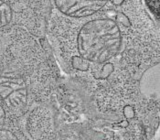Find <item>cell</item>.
I'll return each instance as SVG.
<instances>
[{
  "mask_svg": "<svg viewBox=\"0 0 160 140\" xmlns=\"http://www.w3.org/2000/svg\"><path fill=\"white\" fill-rule=\"evenodd\" d=\"M121 41L118 24L112 18H99L82 26L77 37V47L82 59L102 63L117 54Z\"/></svg>",
  "mask_w": 160,
  "mask_h": 140,
  "instance_id": "cell-1",
  "label": "cell"
},
{
  "mask_svg": "<svg viewBox=\"0 0 160 140\" xmlns=\"http://www.w3.org/2000/svg\"><path fill=\"white\" fill-rule=\"evenodd\" d=\"M12 9L10 6L3 1H0V28L8 25L12 19Z\"/></svg>",
  "mask_w": 160,
  "mask_h": 140,
  "instance_id": "cell-5",
  "label": "cell"
},
{
  "mask_svg": "<svg viewBox=\"0 0 160 140\" xmlns=\"http://www.w3.org/2000/svg\"><path fill=\"white\" fill-rule=\"evenodd\" d=\"M4 119H5V112H4V109H3L2 105L0 104V125L3 124Z\"/></svg>",
  "mask_w": 160,
  "mask_h": 140,
  "instance_id": "cell-7",
  "label": "cell"
},
{
  "mask_svg": "<svg viewBox=\"0 0 160 140\" xmlns=\"http://www.w3.org/2000/svg\"><path fill=\"white\" fill-rule=\"evenodd\" d=\"M141 92L148 95L158 94L159 92V64L148 69L143 74L140 81Z\"/></svg>",
  "mask_w": 160,
  "mask_h": 140,
  "instance_id": "cell-4",
  "label": "cell"
},
{
  "mask_svg": "<svg viewBox=\"0 0 160 140\" xmlns=\"http://www.w3.org/2000/svg\"><path fill=\"white\" fill-rule=\"evenodd\" d=\"M106 1H56L57 8L62 13L74 17L83 18L92 16L100 11L106 4Z\"/></svg>",
  "mask_w": 160,
  "mask_h": 140,
  "instance_id": "cell-3",
  "label": "cell"
},
{
  "mask_svg": "<svg viewBox=\"0 0 160 140\" xmlns=\"http://www.w3.org/2000/svg\"><path fill=\"white\" fill-rule=\"evenodd\" d=\"M0 140H18V138L12 132L3 129L0 130Z\"/></svg>",
  "mask_w": 160,
  "mask_h": 140,
  "instance_id": "cell-6",
  "label": "cell"
},
{
  "mask_svg": "<svg viewBox=\"0 0 160 140\" xmlns=\"http://www.w3.org/2000/svg\"><path fill=\"white\" fill-rule=\"evenodd\" d=\"M0 96L12 109L24 108L28 99V87L23 75L12 68L0 74Z\"/></svg>",
  "mask_w": 160,
  "mask_h": 140,
  "instance_id": "cell-2",
  "label": "cell"
}]
</instances>
